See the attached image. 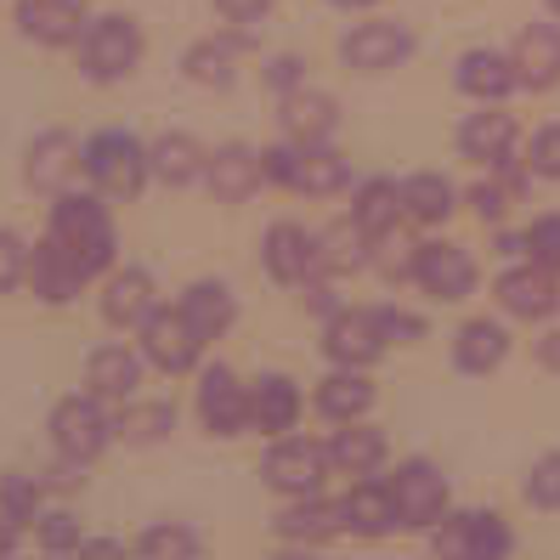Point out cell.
<instances>
[{
  "mask_svg": "<svg viewBox=\"0 0 560 560\" xmlns=\"http://www.w3.org/2000/svg\"><path fill=\"white\" fill-rule=\"evenodd\" d=\"M504 357H510V335H504L499 323L476 317V323L458 328V340H453V362H458L465 374H492Z\"/></svg>",
  "mask_w": 560,
  "mask_h": 560,
  "instance_id": "22",
  "label": "cell"
},
{
  "mask_svg": "<svg viewBox=\"0 0 560 560\" xmlns=\"http://www.w3.org/2000/svg\"><path fill=\"white\" fill-rule=\"evenodd\" d=\"M199 419H205V431L215 436H238L244 424H249V397H244V385L233 369H210L205 385H199Z\"/></svg>",
  "mask_w": 560,
  "mask_h": 560,
  "instance_id": "11",
  "label": "cell"
},
{
  "mask_svg": "<svg viewBox=\"0 0 560 560\" xmlns=\"http://www.w3.org/2000/svg\"><path fill=\"white\" fill-rule=\"evenodd\" d=\"M23 278H28V249H23V238H18V233H0V294L18 289Z\"/></svg>",
  "mask_w": 560,
  "mask_h": 560,
  "instance_id": "44",
  "label": "cell"
},
{
  "mask_svg": "<svg viewBox=\"0 0 560 560\" xmlns=\"http://www.w3.org/2000/svg\"><path fill=\"white\" fill-rule=\"evenodd\" d=\"M340 515H346L351 533H362V538H380V533H390V526H397V504H390V487H374V481L351 487V499L340 504Z\"/></svg>",
  "mask_w": 560,
  "mask_h": 560,
  "instance_id": "29",
  "label": "cell"
},
{
  "mask_svg": "<svg viewBox=\"0 0 560 560\" xmlns=\"http://www.w3.org/2000/svg\"><path fill=\"white\" fill-rule=\"evenodd\" d=\"M294 419H301V390H294V380H283V374L255 380V390H249V424H260L267 436H278V431H289Z\"/></svg>",
  "mask_w": 560,
  "mask_h": 560,
  "instance_id": "21",
  "label": "cell"
},
{
  "mask_svg": "<svg viewBox=\"0 0 560 560\" xmlns=\"http://www.w3.org/2000/svg\"><path fill=\"white\" fill-rule=\"evenodd\" d=\"M51 244L74 260L80 278H96V272H108V260H114V221L96 199H85V192H57Z\"/></svg>",
  "mask_w": 560,
  "mask_h": 560,
  "instance_id": "1",
  "label": "cell"
},
{
  "mask_svg": "<svg viewBox=\"0 0 560 560\" xmlns=\"http://www.w3.org/2000/svg\"><path fill=\"white\" fill-rule=\"evenodd\" d=\"M7 549H12V521L0 515V555H7Z\"/></svg>",
  "mask_w": 560,
  "mask_h": 560,
  "instance_id": "51",
  "label": "cell"
},
{
  "mask_svg": "<svg viewBox=\"0 0 560 560\" xmlns=\"http://www.w3.org/2000/svg\"><path fill=\"white\" fill-rule=\"evenodd\" d=\"M182 312L199 328V340H221L226 328H233V294H226V283H192Z\"/></svg>",
  "mask_w": 560,
  "mask_h": 560,
  "instance_id": "31",
  "label": "cell"
},
{
  "mask_svg": "<svg viewBox=\"0 0 560 560\" xmlns=\"http://www.w3.org/2000/svg\"><path fill=\"white\" fill-rule=\"evenodd\" d=\"M510 85H521L510 57H499V51H465L458 57V91L481 96V103H499Z\"/></svg>",
  "mask_w": 560,
  "mask_h": 560,
  "instance_id": "26",
  "label": "cell"
},
{
  "mask_svg": "<svg viewBox=\"0 0 560 560\" xmlns=\"http://www.w3.org/2000/svg\"><path fill=\"white\" fill-rule=\"evenodd\" d=\"M351 221H357L374 244H380V238H390V233H397V221H402V187H390V182H369V187L357 192Z\"/></svg>",
  "mask_w": 560,
  "mask_h": 560,
  "instance_id": "30",
  "label": "cell"
},
{
  "mask_svg": "<svg viewBox=\"0 0 560 560\" xmlns=\"http://www.w3.org/2000/svg\"><path fill=\"white\" fill-rule=\"evenodd\" d=\"M499 306L510 312V317H549L555 306H560V289H555V278H549V267H515V272H504L499 278Z\"/></svg>",
  "mask_w": 560,
  "mask_h": 560,
  "instance_id": "14",
  "label": "cell"
},
{
  "mask_svg": "<svg viewBox=\"0 0 560 560\" xmlns=\"http://www.w3.org/2000/svg\"><path fill=\"white\" fill-rule=\"evenodd\" d=\"M199 328L187 323V312L176 306V312H159L153 306V317L142 323V351H148V362L153 369H164V374H187L192 362H199Z\"/></svg>",
  "mask_w": 560,
  "mask_h": 560,
  "instance_id": "7",
  "label": "cell"
},
{
  "mask_svg": "<svg viewBox=\"0 0 560 560\" xmlns=\"http://www.w3.org/2000/svg\"><path fill=\"white\" fill-rule=\"evenodd\" d=\"M458 148H465V159L476 164H510V148H515V119L487 108V114H470L465 130H458Z\"/></svg>",
  "mask_w": 560,
  "mask_h": 560,
  "instance_id": "20",
  "label": "cell"
},
{
  "mask_svg": "<svg viewBox=\"0 0 560 560\" xmlns=\"http://www.w3.org/2000/svg\"><path fill=\"white\" fill-rule=\"evenodd\" d=\"M549 7H555V12H560V0H549Z\"/></svg>",
  "mask_w": 560,
  "mask_h": 560,
  "instance_id": "53",
  "label": "cell"
},
{
  "mask_svg": "<svg viewBox=\"0 0 560 560\" xmlns=\"http://www.w3.org/2000/svg\"><path fill=\"white\" fill-rule=\"evenodd\" d=\"M148 171H153V159L130 130H103V137L85 142V176L103 187L108 199H137Z\"/></svg>",
  "mask_w": 560,
  "mask_h": 560,
  "instance_id": "2",
  "label": "cell"
},
{
  "mask_svg": "<svg viewBox=\"0 0 560 560\" xmlns=\"http://www.w3.org/2000/svg\"><path fill=\"white\" fill-rule=\"evenodd\" d=\"M148 159H153V176H159L164 187H187L192 176H205V159H210V153L176 130V137H159V142L148 148Z\"/></svg>",
  "mask_w": 560,
  "mask_h": 560,
  "instance_id": "28",
  "label": "cell"
},
{
  "mask_svg": "<svg viewBox=\"0 0 560 560\" xmlns=\"http://www.w3.org/2000/svg\"><path fill=\"white\" fill-rule=\"evenodd\" d=\"M515 80L526 91H549L560 80V28L549 23H533V28H521V40H515Z\"/></svg>",
  "mask_w": 560,
  "mask_h": 560,
  "instance_id": "15",
  "label": "cell"
},
{
  "mask_svg": "<svg viewBox=\"0 0 560 560\" xmlns=\"http://www.w3.org/2000/svg\"><path fill=\"white\" fill-rule=\"evenodd\" d=\"M187 74L199 85H233V46H215V40L192 46L187 51Z\"/></svg>",
  "mask_w": 560,
  "mask_h": 560,
  "instance_id": "38",
  "label": "cell"
},
{
  "mask_svg": "<svg viewBox=\"0 0 560 560\" xmlns=\"http://www.w3.org/2000/svg\"><path fill=\"white\" fill-rule=\"evenodd\" d=\"M521 492H526V504H538V510H560V453L538 458Z\"/></svg>",
  "mask_w": 560,
  "mask_h": 560,
  "instance_id": "40",
  "label": "cell"
},
{
  "mask_svg": "<svg viewBox=\"0 0 560 560\" xmlns=\"http://www.w3.org/2000/svg\"><path fill=\"white\" fill-rule=\"evenodd\" d=\"M402 215H413V221H447L453 215V187L442 176L402 182Z\"/></svg>",
  "mask_w": 560,
  "mask_h": 560,
  "instance_id": "36",
  "label": "cell"
},
{
  "mask_svg": "<svg viewBox=\"0 0 560 560\" xmlns=\"http://www.w3.org/2000/svg\"><path fill=\"white\" fill-rule=\"evenodd\" d=\"M114 431L125 436V442H159L164 431H176V408L171 402H148V408H130Z\"/></svg>",
  "mask_w": 560,
  "mask_h": 560,
  "instance_id": "37",
  "label": "cell"
},
{
  "mask_svg": "<svg viewBox=\"0 0 560 560\" xmlns=\"http://www.w3.org/2000/svg\"><path fill=\"white\" fill-rule=\"evenodd\" d=\"M340 526H346L340 504H301V510H283L278 515V533L289 544H323V538H335Z\"/></svg>",
  "mask_w": 560,
  "mask_h": 560,
  "instance_id": "34",
  "label": "cell"
},
{
  "mask_svg": "<svg viewBox=\"0 0 560 560\" xmlns=\"http://www.w3.org/2000/svg\"><path fill=\"white\" fill-rule=\"evenodd\" d=\"M103 317L114 328L148 323L153 317V283H148V272H114L108 278V294H103Z\"/></svg>",
  "mask_w": 560,
  "mask_h": 560,
  "instance_id": "27",
  "label": "cell"
},
{
  "mask_svg": "<svg viewBox=\"0 0 560 560\" xmlns=\"http://www.w3.org/2000/svg\"><path fill=\"white\" fill-rule=\"evenodd\" d=\"M510 549V526L499 515H453L436 533V555H504Z\"/></svg>",
  "mask_w": 560,
  "mask_h": 560,
  "instance_id": "16",
  "label": "cell"
},
{
  "mask_svg": "<svg viewBox=\"0 0 560 560\" xmlns=\"http://www.w3.org/2000/svg\"><path fill=\"white\" fill-rule=\"evenodd\" d=\"M374 317H380V335L385 340H419L424 335V323L408 317V312H374Z\"/></svg>",
  "mask_w": 560,
  "mask_h": 560,
  "instance_id": "47",
  "label": "cell"
},
{
  "mask_svg": "<svg viewBox=\"0 0 560 560\" xmlns=\"http://www.w3.org/2000/svg\"><path fill=\"white\" fill-rule=\"evenodd\" d=\"M294 69H301L294 57H278V62H272V80H278V85H294Z\"/></svg>",
  "mask_w": 560,
  "mask_h": 560,
  "instance_id": "50",
  "label": "cell"
},
{
  "mask_svg": "<svg viewBox=\"0 0 560 560\" xmlns=\"http://www.w3.org/2000/svg\"><path fill=\"white\" fill-rule=\"evenodd\" d=\"M328 357L340 369H369V362L385 351V335H380V317L374 312H335L328 317Z\"/></svg>",
  "mask_w": 560,
  "mask_h": 560,
  "instance_id": "13",
  "label": "cell"
},
{
  "mask_svg": "<svg viewBox=\"0 0 560 560\" xmlns=\"http://www.w3.org/2000/svg\"><path fill=\"white\" fill-rule=\"evenodd\" d=\"M80 164H85V153L74 148V137L51 130V137H40L35 148H28V182H35L40 192H69Z\"/></svg>",
  "mask_w": 560,
  "mask_h": 560,
  "instance_id": "18",
  "label": "cell"
},
{
  "mask_svg": "<svg viewBox=\"0 0 560 560\" xmlns=\"http://www.w3.org/2000/svg\"><path fill=\"white\" fill-rule=\"evenodd\" d=\"M526 171L560 182V125H549V130H538V137H533V148H526Z\"/></svg>",
  "mask_w": 560,
  "mask_h": 560,
  "instance_id": "41",
  "label": "cell"
},
{
  "mask_svg": "<svg viewBox=\"0 0 560 560\" xmlns=\"http://www.w3.org/2000/svg\"><path fill=\"white\" fill-rule=\"evenodd\" d=\"M335 7H374V0H335Z\"/></svg>",
  "mask_w": 560,
  "mask_h": 560,
  "instance_id": "52",
  "label": "cell"
},
{
  "mask_svg": "<svg viewBox=\"0 0 560 560\" xmlns=\"http://www.w3.org/2000/svg\"><path fill=\"white\" fill-rule=\"evenodd\" d=\"M215 7H221L226 18H233V23H244V18H260V12L272 7V0H215Z\"/></svg>",
  "mask_w": 560,
  "mask_h": 560,
  "instance_id": "48",
  "label": "cell"
},
{
  "mask_svg": "<svg viewBox=\"0 0 560 560\" xmlns=\"http://www.w3.org/2000/svg\"><path fill=\"white\" fill-rule=\"evenodd\" d=\"M80 62H85L91 80H125L142 62V28L130 23L125 12L96 18L85 35H80Z\"/></svg>",
  "mask_w": 560,
  "mask_h": 560,
  "instance_id": "4",
  "label": "cell"
},
{
  "mask_svg": "<svg viewBox=\"0 0 560 560\" xmlns=\"http://www.w3.org/2000/svg\"><path fill=\"white\" fill-rule=\"evenodd\" d=\"M340 57L357 74H380V69H397V62L413 57V35L402 23H357L340 40Z\"/></svg>",
  "mask_w": 560,
  "mask_h": 560,
  "instance_id": "9",
  "label": "cell"
},
{
  "mask_svg": "<svg viewBox=\"0 0 560 560\" xmlns=\"http://www.w3.org/2000/svg\"><path fill=\"white\" fill-rule=\"evenodd\" d=\"M526 249H533V260H538V267L560 272V215H544V221H533V233H526Z\"/></svg>",
  "mask_w": 560,
  "mask_h": 560,
  "instance_id": "42",
  "label": "cell"
},
{
  "mask_svg": "<svg viewBox=\"0 0 560 560\" xmlns=\"http://www.w3.org/2000/svg\"><path fill=\"white\" fill-rule=\"evenodd\" d=\"M142 555H199V538L182 533V526H153L142 538Z\"/></svg>",
  "mask_w": 560,
  "mask_h": 560,
  "instance_id": "45",
  "label": "cell"
},
{
  "mask_svg": "<svg viewBox=\"0 0 560 560\" xmlns=\"http://www.w3.org/2000/svg\"><path fill=\"white\" fill-rule=\"evenodd\" d=\"M35 510H40V481L35 476H7L0 481V515H7L12 526L35 521Z\"/></svg>",
  "mask_w": 560,
  "mask_h": 560,
  "instance_id": "39",
  "label": "cell"
},
{
  "mask_svg": "<svg viewBox=\"0 0 560 560\" xmlns=\"http://www.w3.org/2000/svg\"><path fill=\"white\" fill-rule=\"evenodd\" d=\"M413 278L424 283V294H436V301H465L476 289V260L458 244H419L413 249Z\"/></svg>",
  "mask_w": 560,
  "mask_h": 560,
  "instance_id": "10",
  "label": "cell"
},
{
  "mask_svg": "<svg viewBox=\"0 0 560 560\" xmlns=\"http://www.w3.org/2000/svg\"><path fill=\"white\" fill-rule=\"evenodd\" d=\"M51 436H57V447H62V458H91L103 453L119 431H114V419L96 408V390L91 397H69V402H57V413H51Z\"/></svg>",
  "mask_w": 560,
  "mask_h": 560,
  "instance_id": "6",
  "label": "cell"
},
{
  "mask_svg": "<svg viewBox=\"0 0 560 560\" xmlns=\"http://www.w3.org/2000/svg\"><path fill=\"white\" fill-rule=\"evenodd\" d=\"M538 357H544V369H560V335H544L538 340Z\"/></svg>",
  "mask_w": 560,
  "mask_h": 560,
  "instance_id": "49",
  "label": "cell"
},
{
  "mask_svg": "<svg viewBox=\"0 0 560 560\" xmlns=\"http://www.w3.org/2000/svg\"><path fill=\"white\" fill-rule=\"evenodd\" d=\"M28 283H35L40 301L62 306V301H74V294H80V283H85V278L74 272V260L46 238V244H35V255H28Z\"/></svg>",
  "mask_w": 560,
  "mask_h": 560,
  "instance_id": "24",
  "label": "cell"
},
{
  "mask_svg": "<svg viewBox=\"0 0 560 560\" xmlns=\"http://www.w3.org/2000/svg\"><path fill=\"white\" fill-rule=\"evenodd\" d=\"M267 182H283L294 192H340L351 182V164L340 153H328L323 142H301V148H267Z\"/></svg>",
  "mask_w": 560,
  "mask_h": 560,
  "instance_id": "3",
  "label": "cell"
},
{
  "mask_svg": "<svg viewBox=\"0 0 560 560\" xmlns=\"http://www.w3.org/2000/svg\"><path fill=\"white\" fill-rule=\"evenodd\" d=\"M369 244L374 238L362 233L357 221H340V226H328V233L317 238V260H323L328 272H357L362 260H369Z\"/></svg>",
  "mask_w": 560,
  "mask_h": 560,
  "instance_id": "35",
  "label": "cell"
},
{
  "mask_svg": "<svg viewBox=\"0 0 560 560\" xmlns=\"http://www.w3.org/2000/svg\"><path fill=\"white\" fill-rule=\"evenodd\" d=\"M283 125H289L294 142H323V137H335L340 108H335V96H323V91H289L283 96Z\"/></svg>",
  "mask_w": 560,
  "mask_h": 560,
  "instance_id": "23",
  "label": "cell"
},
{
  "mask_svg": "<svg viewBox=\"0 0 560 560\" xmlns=\"http://www.w3.org/2000/svg\"><path fill=\"white\" fill-rule=\"evenodd\" d=\"M85 385L96 390V397H130V390L142 385V357H137V351H125V346L91 351V362H85Z\"/></svg>",
  "mask_w": 560,
  "mask_h": 560,
  "instance_id": "25",
  "label": "cell"
},
{
  "mask_svg": "<svg viewBox=\"0 0 560 560\" xmlns=\"http://www.w3.org/2000/svg\"><path fill=\"white\" fill-rule=\"evenodd\" d=\"M510 199H515V182H476L470 187V205H476L481 221H504Z\"/></svg>",
  "mask_w": 560,
  "mask_h": 560,
  "instance_id": "43",
  "label": "cell"
},
{
  "mask_svg": "<svg viewBox=\"0 0 560 560\" xmlns=\"http://www.w3.org/2000/svg\"><path fill=\"white\" fill-rule=\"evenodd\" d=\"M328 458H335L340 470H351V476H369V470L380 465V458H385V436H380V431H369V424H357V419H346V431L335 436Z\"/></svg>",
  "mask_w": 560,
  "mask_h": 560,
  "instance_id": "33",
  "label": "cell"
},
{
  "mask_svg": "<svg viewBox=\"0 0 560 560\" xmlns=\"http://www.w3.org/2000/svg\"><path fill=\"white\" fill-rule=\"evenodd\" d=\"M260 255H267V272L278 278V283H306L317 267H323V260H317V238H306L301 233V226H272V233H267V249H260Z\"/></svg>",
  "mask_w": 560,
  "mask_h": 560,
  "instance_id": "17",
  "label": "cell"
},
{
  "mask_svg": "<svg viewBox=\"0 0 560 560\" xmlns=\"http://www.w3.org/2000/svg\"><path fill=\"white\" fill-rule=\"evenodd\" d=\"M369 402H374V385L362 380V369H340V374H328L323 380V390H317V408L328 413V419H362L369 413Z\"/></svg>",
  "mask_w": 560,
  "mask_h": 560,
  "instance_id": "32",
  "label": "cell"
},
{
  "mask_svg": "<svg viewBox=\"0 0 560 560\" xmlns=\"http://www.w3.org/2000/svg\"><path fill=\"white\" fill-rule=\"evenodd\" d=\"M40 544H46V549H80V521H74L69 510L46 515V521H40Z\"/></svg>",
  "mask_w": 560,
  "mask_h": 560,
  "instance_id": "46",
  "label": "cell"
},
{
  "mask_svg": "<svg viewBox=\"0 0 560 560\" xmlns=\"http://www.w3.org/2000/svg\"><path fill=\"white\" fill-rule=\"evenodd\" d=\"M390 487V504H397V526H436L442 510H447V476L424 458H408V465L385 481Z\"/></svg>",
  "mask_w": 560,
  "mask_h": 560,
  "instance_id": "5",
  "label": "cell"
},
{
  "mask_svg": "<svg viewBox=\"0 0 560 560\" xmlns=\"http://www.w3.org/2000/svg\"><path fill=\"white\" fill-rule=\"evenodd\" d=\"M205 182H210V192L215 199H226V205H244L249 192L267 182V159L260 153H249V148H215L210 159H205Z\"/></svg>",
  "mask_w": 560,
  "mask_h": 560,
  "instance_id": "12",
  "label": "cell"
},
{
  "mask_svg": "<svg viewBox=\"0 0 560 560\" xmlns=\"http://www.w3.org/2000/svg\"><path fill=\"white\" fill-rule=\"evenodd\" d=\"M80 7L74 0H23L18 7V28L28 40H40V46H69L80 40Z\"/></svg>",
  "mask_w": 560,
  "mask_h": 560,
  "instance_id": "19",
  "label": "cell"
},
{
  "mask_svg": "<svg viewBox=\"0 0 560 560\" xmlns=\"http://www.w3.org/2000/svg\"><path fill=\"white\" fill-rule=\"evenodd\" d=\"M328 465H335L328 447H317L306 436H289L267 453V481L278 492H294V499H312V492L323 487V476H328Z\"/></svg>",
  "mask_w": 560,
  "mask_h": 560,
  "instance_id": "8",
  "label": "cell"
}]
</instances>
